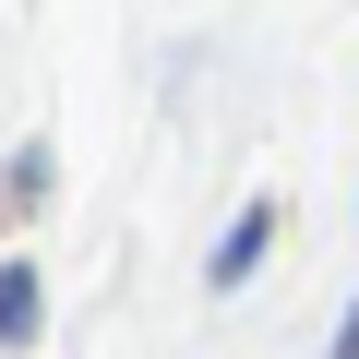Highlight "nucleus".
<instances>
[{
  "instance_id": "obj_1",
  "label": "nucleus",
  "mask_w": 359,
  "mask_h": 359,
  "mask_svg": "<svg viewBox=\"0 0 359 359\" xmlns=\"http://www.w3.org/2000/svg\"><path fill=\"white\" fill-rule=\"evenodd\" d=\"M25 335H36V276L13 264V276H0V347H25Z\"/></svg>"
}]
</instances>
